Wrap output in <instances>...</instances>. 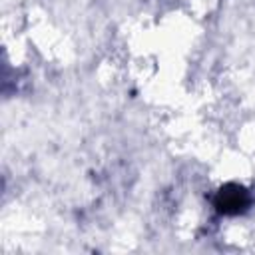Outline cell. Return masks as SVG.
<instances>
[{
	"mask_svg": "<svg viewBox=\"0 0 255 255\" xmlns=\"http://www.w3.org/2000/svg\"><path fill=\"white\" fill-rule=\"evenodd\" d=\"M251 193L239 183H225L217 189L213 205L221 215H241L251 207Z\"/></svg>",
	"mask_w": 255,
	"mask_h": 255,
	"instance_id": "6da1fadb",
	"label": "cell"
}]
</instances>
